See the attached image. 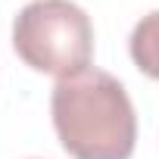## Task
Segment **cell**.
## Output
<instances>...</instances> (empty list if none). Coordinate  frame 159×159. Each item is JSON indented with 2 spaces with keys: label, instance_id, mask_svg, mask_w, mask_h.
Returning a JSON list of instances; mask_svg holds the SVG:
<instances>
[{
  "label": "cell",
  "instance_id": "1",
  "mask_svg": "<svg viewBox=\"0 0 159 159\" xmlns=\"http://www.w3.org/2000/svg\"><path fill=\"white\" fill-rule=\"evenodd\" d=\"M59 143L75 159H128L137 140V119L116 75L84 69L59 78L50 97Z\"/></svg>",
  "mask_w": 159,
  "mask_h": 159
},
{
  "label": "cell",
  "instance_id": "2",
  "mask_svg": "<svg viewBox=\"0 0 159 159\" xmlns=\"http://www.w3.org/2000/svg\"><path fill=\"white\" fill-rule=\"evenodd\" d=\"M13 47L34 72L69 78L91 69L94 25L72 0H31L13 22Z\"/></svg>",
  "mask_w": 159,
  "mask_h": 159
},
{
  "label": "cell",
  "instance_id": "3",
  "mask_svg": "<svg viewBox=\"0 0 159 159\" xmlns=\"http://www.w3.org/2000/svg\"><path fill=\"white\" fill-rule=\"evenodd\" d=\"M128 50H131L134 66L143 75H150V78L159 81V10H153L150 16H143L134 25Z\"/></svg>",
  "mask_w": 159,
  "mask_h": 159
}]
</instances>
